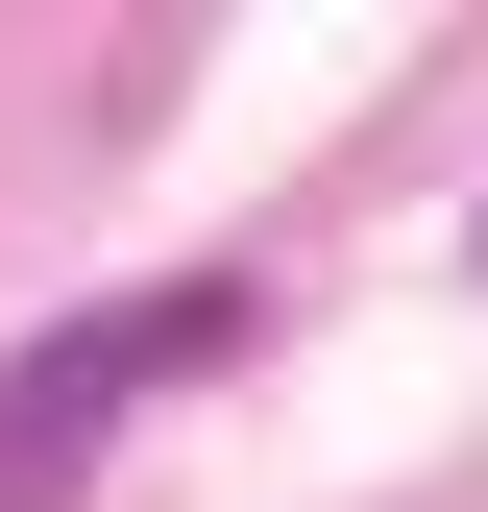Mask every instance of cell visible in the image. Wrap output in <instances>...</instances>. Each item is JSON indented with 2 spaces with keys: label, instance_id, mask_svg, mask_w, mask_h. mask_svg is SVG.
I'll return each instance as SVG.
<instances>
[{
  "label": "cell",
  "instance_id": "6da1fadb",
  "mask_svg": "<svg viewBox=\"0 0 488 512\" xmlns=\"http://www.w3.org/2000/svg\"><path fill=\"white\" fill-rule=\"evenodd\" d=\"M171 366H244V269H171V293L49 317V342L0 366V512H74V488H98V439L147 415Z\"/></svg>",
  "mask_w": 488,
  "mask_h": 512
}]
</instances>
